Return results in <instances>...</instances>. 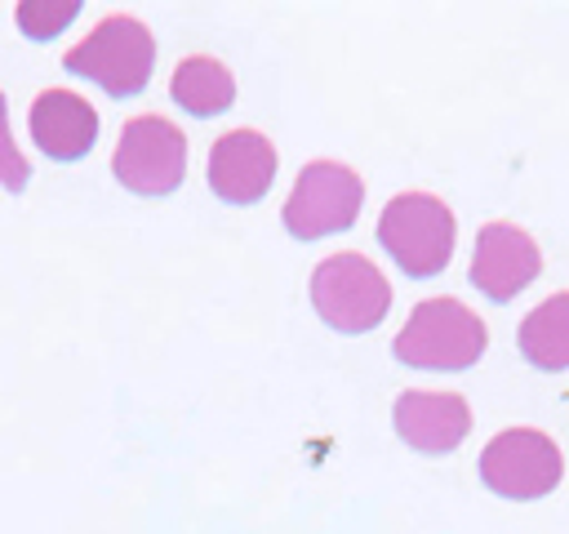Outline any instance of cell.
Returning <instances> with one entry per match:
<instances>
[{
  "instance_id": "obj_11",
  "label": "cell",
  "mask_w": 569,
  "mask_h": 534,
  "mask_svg": "<svg viewBox=\"0 0 569 534\" xmlns=\"http://www.w3.org/2000/svg\"><path fill=\"white\" fill-rule=\"evenodd\" d=\"M27 129H31V142L49 160L71 165V160L93 151V142H98V111L76 89H44V93H36V102L27 111Z\"/></svg>"
},
{
  "instance_id": "obj_15",
  "label": "cell",
  "mask_w": 569,
  "mask_h": 534,
  "mask_svg": "<svg viewBox=\"0 0 569 534\" xmlns=\"http://www.w3.org/2000/svg\"><path fill=\"white\" fill-rule=\"evenodd\" d=\"M27 182H31V165H27V156L18 151V142L9 134V102H4V89H0V187L22 191Z\"/></svg>"
},
{
  "instance_id": "obj_4",
  "label": "cell",
  "mask_w": 569,
  "mask_h": 534,
  "mask_svg": "<svg viewBox=\"0 0 569 534\" xmlns=\"http://www.w3.org/2000/svg\"><path fill=\"white\" fill-rule=\"evenodd\" d=\"M311 307L338 334H369L391 312V285L365 254H329L311 271Z\"/></svg>"
},
{
  "instance_id": "obj_13",
  "label": "cell",
  "mask_w": 569,
  "mask_h": 534,
  "mask_svg": "<svg viewBox=\"0 0 569 534\" xmlns=\"http://www.w3.org/2000/svg\"><path fill=\"white\" fill-rule=\"evenodd\" d=\"M169 98L191 116H218L236 102V76L227 71V62H218L209 53H191L173 67Z\"/></svg>"
},
{
  "instance_id": "obj_12",
  "label": "cell",
  "mask_w": 569,
  "mask_h": 534,
  "mask_svg": "<svg viewBox=\"0 0 569 534\" xmlns=\"http://www.w3.org/2000/svg\"><path fill=\"white\" fill-rule=\"evenodd\" d=\"M516 343L533 369H547V374L569 369V289L529 307L516 329Z\"/></svg>"
},
{
  "instance_id": "obj_10",
  "label": "cell",
  "mask_w": 569,
  "mask_h": 534,
  "mask_svg": "<svg viewBox=\"0 0 569 534\" xmlns=\"http://www.w3.org/2000/svg\"><path fill=\"white\" fill-rule=\"evenodd\" d=\"M396 436L418 454H453L471 432V405L458 392H400L391 409Z\"/></svg>"
},
{
  "instance_id": "obj_9",
  "label": "cell",
  "mask_w": 569,
  "mask_h": 534,
  "mask_svg": "<svg viewBox=\"0 0 569 534\" xmlns=\"http://www.w3.org/2000/svg\"><path fill=\"white\" fill-rule=\"evenodd\" d=\"M276 147L258 129H227L209 147V187L227 205H258L276 182Z\"/></svg>"
},
{
  "instance_id": "obj_3",
  "label": "cell",
  "mask_w": 569,
  "mask_h": 534,
  "mask_svg": "<svg viewBox=\"0 0 569 534\" xmlns=\"http://www.w3.org/2000/svg\"><path fill=\"white\" fill-rule=\"evenodd\" d=\"M453 240H458V222L449 205L431 191H400L378 214V245L413 280L440 276L453 258Z\"/></svg>"
},
{
  "instance_id": "obj_7",
  "label": "cell",
  "mask_w": 569,
  "mask_h": 534,
  "mask_svg": "<svg viewBox=\"0 0 569 534\" xmlns=\"http://www.w3.org/2000/svg\"><path fill=\"white\" fill-rule=\"evenodd\" d=\"M560 445L538 427H507L480 449V481L498 498H542L560 485Z\"/></svg>"
},
{
  "instance_id": "obj_14",
  "label": "cell",
  "mask_w": 569,
  "mask_h": 534,
  "mask_svg": "<svg viewBox=\"0 0 569 534\" xmlns=\"http://www.w3.org/2000/svg\"><path fill=\"white\" fill-rule=\"evenodd\" d=\"M76 18H80V0H22V4L13 9L18 31H22L27 40H36V44L53 40V36L67 31Z\"/></svg>"
},
{
  "instance_id": "obj_5",
  "label": "cell",
  "mask_w": 569,
  "mask_h": 534,
  "mask_svg": "<svg viewBox=\"0 0 569 534\" xmlns=\"http://www.w3.org/2000/svg\"><path fill=\"white\" fill-rule=\"evenodd\" d=\"M360 205H365V182L351 165L311 160V165L298 169L280 218H284V231L293 240H325V236L347 231L356 222Z\"/></svg>"
},
{
  "instance_id": "obj_6",
  "label": "cell",
  "mask_w": 569,
  "mask_h": 534,
  "mask_svg": "<svg viewBox=\"0 0 569 534\" xmlns=\"http://www.w3.org/2000/svg\"><path fill=\"white\" fill-rule=\"evenodd\" d=\"M111 174L133 196H169L187 174V138L169 116H133L120 129Z\"/></svg>"
},
{
  "instance_id": "obj_1",
  "label": "cell",
  "mask_w": 569,
  "mask_h": 534,
  "mask_svg": "<svg viewBox=\"0 0 569 534\" xmlns=\"http://www.w3.org/2000/svg\"><path fill=\"white\" fill-rule=\"evenodd\" d=\"M62 67L80 80H93L111 98H133L147 89L156 67V36L133 13H107L93 31L62 53Z\"/></svg>"
},
{
  "instance_id": "obj_8",
  "label": "cell",
  "mask_w": 569,
  "mask_h": 534,
  "mask_svg": "<svg viewBox=\"0 0 569 534\" xmlns=\"http://www.w3.org/2000/svg\"><path fill=\"white\" fill-rule=\"evenodd\" d=\"M542 271V249L538 240L516 227V222H485L476 231V249H471V285L493 298V303H507L516 298L525 285H533Z\"/></svg>"
},
{
  "instance_id": "obj_2",
  "label": "cell",
  "mask_w": 569,
  "mask_h": 534,
  "mask_svg": "<svg viewBox=\"0 0 569 534\" xmlns=\"http://www.w3.org/2000/svg\"><path fill=\"white\" fill-rule=\"evenodd\" d=\"M489 347L485 320L462 298H422L400 325L391 352L413 369H471Z\"/></svg>"
}]
</instances>
